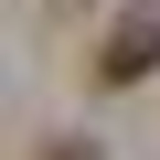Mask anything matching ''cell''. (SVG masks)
Instances as JSON below:
<instances>
[{
    "label": "cell",
    "instance_id": "cell-1",
    "mask_svg": "<svg viewBox=\"0 0 160 160\" xmlns=\"http://www.w3.org/2000/svg\"><path fill=\"white\" fill-rule=\"evenodd\" d=\"M149 64H160V0H139V11L107 22V43H96V86H139Z\"/></svg>",
    "mask_w": 160,
    "mask_h": 160
},
{
    "label": "cell",
    "instance_id": "cell-2",
    "mask_svg": "<svg viewBox=\"0 0 160 160\" xmlns=\"http://www.w3.org/2000/svg\"><path fill=\"white\" fill-rule=\"evenodd\" d=\"M43 160H107V149H96V139H53Z\"/></svg>",
    "mask_w": 160,
    "mask_h": 160
}]
</instances>
